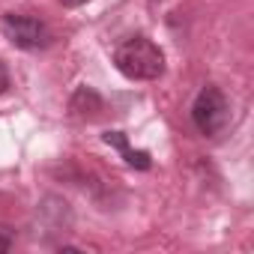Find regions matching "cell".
I'll return each mask as SVG.
<instances>
[{
	"mask_svg": "<svg viewBox=\"0 0 254 254\" xmlns=\"http://www.w3.org/2000/svg\"><path fill=\"white\" fill-rule=\"evenodd\" d=\"M117 69L129 81H156L165 75V54L147 36H132L114 51Z\"/></svg>",
	"mask_w": 254,
	"mask_h": 254,
	"instance_id": "1",
	"label": "cell"
},
{
	"mask_svg": "<svg viewBox=\"0 0 254 254\" xmlns=\"http://www.w3.org/2000/svg\"><path fill=\"white\" fill-rule=\"evenodd\" d=\"M191 120H194V126H197L200 135H218L224 126H227V120H230L227 96H224L218 87L206 84V87L197 93L194 105H191Z\"/></svg>",
	"mask_w": 254,
	"mask_h": 254,
	"instance_id": "2",
	"label": "cell"
},
{
	"mask_svg": "<svg viewBox=\"0 0 254 254\" xmlns=\"http://www.w3.org/2000/svg\"><path fill=\"white\" fill-rule=\"evenodd\" d=\"M0 30L21 51H39V48H48L51 42V30L45 27V21L21 12H6L3 21H0Z\"/></svg>",
	"mask_w": 254,
	"mask_h": 254,
	"instance_id": "3",
	"label": "cell"
},
{
	"mask_svg": "<svg viewBox=\"0 0 254 254\" xmlns=\"http://www.w3.org/2000/svg\"><path fill=\"white\" fill-rule=\"evenodd\" d=\"M105 144L117 147V150L123 153V159L129 162L132 168H138V171H147V168H150V153H144V150H132L123 132H108V135H105Z\"/></svg>",
	"mask_w": 254,
	"mask_h": 254,
	"instance_id": "4",
	"label": "cell"
},
{
	"mask_svg": "<svg viewBox=\"0 0 254 254\" xmlns=\"http://www.w3.org/2000/svg\"><path fill=\"white\" fill-rule=\"evenodd\" d=\"M72 111H78L81 117H93L96 111H102V99H99L90 87H81V90L72 96Z\"/></svg>",
	"mask_w": 254,
	"mask_h": 254,
	"instance_id": "5",
	"label": "cell"
},
{
	"mask_svg": "<svg viewBox=\"0 0 254 254\" xmlns=\"http://www.w3.org/2000/svg\"><path fill=\"white\" fill-rule=\"evenodd\" d=\"M9 248H12V233H9L6 227H0V254L9 251Z\"/></svg>",
	"mask_w": 254,
	"mask_h": 254,
	"instance_id": "6",
	"label": "cell"
},
{
	"mask_svg": "<svg viewBox=\"0 0 254 254\" xmlns=\"http://www.w3.org/2000/svg\"><path fill=\"white\" fill-rule=\"evenodd\" d=\"M6 87H9V72H6L3 63H0V93H6Z\"/></svg>",
	"mask_w": 254,
	"mask_h": 254,
	"instance_id": "7",
	"label": "cell"
},
{
	"mask_svg": "<svg viewBox=\"0 0 254 254\" xmlns=\"http://www.w3.org/2000/svg\"><path fill=\"white\" fill-rule=\"evenodd\" d=\"M72 3H84V0H72Z\"/></svg>",
	"mask_w": 254,
	"mask_h": 254,
	"instance_id": "8",
	"label": "cell"
},
{
	"mask_svg": "<svg viewBox=\"0 0 254 254\" xmlns=\"http://www.w3.org/2000/svg\"><path fill=\"white\" fill-rule=\"evenodd\" d=\"M66 3H72V0H66Z\"/></svg>",
	"mask_w": 254,
	"mask_h": 254,
	"instance_id": "9",
	"label": "cell"
}]
</instances>
